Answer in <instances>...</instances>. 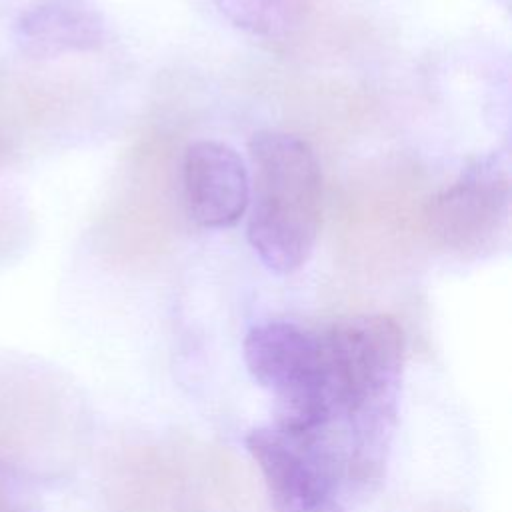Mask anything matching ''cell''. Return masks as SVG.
<instances>
[{
	"label": "cell",
	"instance_id": "277c9868",
	"mask_svg": "<svg viewBox=\"0 0 512 512\" xmlns=\"http://www.w3.org/2000/svg\"><path fill=\"white\" fill-rule=\"evenodd\" d=\"M508 156L492 152L476 158L426 210L430 234L456 252H480L490 246L508 218Z\"/></svg>",
	"mask_w": 512,
	"mask_h": 512
},
{
	"label": "cell",
	"instance_id": "ba28073f",
	"mask_svg": "<svg viewBox=\"0 0 512 512\" xmlns=\"http://www.w3.org/2000/svg\"><path fill=\"white\" fill-rule=\"evenodd\" d=\"M110 484L118 512H186L180 468L156 448L136 446L124 452Z\"/></svg>",
	"mask_w": 512,
	"mask_h": 512
},
{
	"label": "cell",
	"instance_id": "3957f363",
	"mask_svg": "<svg viewBox=\"0 0 512 512\" xmlns=\"http://www.w3.org/2000/svg\"><path fill=\"white\" fill-rule=\"evenodd\" d=\"M250 376L278 402L276 426L300 438H324L334 420L320 332L286 320L256 324L244 338Z\"/></svg>",
	"mask_w": 512,
	"mask_h": 512
},
{
	"label": "cell",
	"instance_id": "9c48e42d",
	"mask_svg": "<svg viewBox=\"0 0 512 512\" xmlns=\"http://www.w3.org/2000/svg\"><path fill=\"white\" fill-rule=\"evenodd\" d=\"M214 4L238 28L258 36L286 32L296 10V0H214Z\"/></svg>",
	"mask_w": 512,
	"mask_h": 512
},
{
	"label": "cell",
	"instance_id": "30bf717a",
	"mask_svg": "<svg viewBox=\"0 0 512 512\" xmlns=\"http://www.w3.org/2000/svg\"><path fill=\"white\" fill-rule=\"evenodd\" d=\"M0 512H38L18 474L0 462Z\"/></svg>",
	"mask_w": 512,
	"mask_h": 512
},
{
	"label": "cell",
	"instance_id": "52a82bcc",
	"mask_svg": "<svg viewBox=\"0 0 512 512\" xmlns=\"http://www.w3.org/2000/svg\"><path fill=\"white\" fill-rule=\"evenodd\" d=\"M16 34L28 54L48 58L100 48L106 22L82 0H46L20 14Z\"/></svg>",
	"mask_w": 512,
	"mask_h": 512
},
{
	"label": "cell",
	"instance_id": "7a4b0ae2",
	"mask_svg": "<svg viewBox=\"0 0 512 512\" xmlns=\"http://www.w3.org/2000/svg\"><path fill=\"white\" fill-rule=\"evenodd\" d=\"M248 156V242L268 270L296 272L308 262L320 232L322 174L316 154L294 134L260 130L248 142Z\"/></svg>",
	"mask_w": 512,
	"mask_h": 512
},
{
	"label": "cell",
	"instance_id": "8992f818",
	"mask_svg": "<svg viewBox=\"0 0 512 512\" xmlns=\"http://www.w3.org/2000/svg\"><path fill=\"white\" fill-rule=\"evenodd\" d=\"M182 182L188 216L198 226H234L248 208V168L240 154L224 142H192L184 154Z\"/></svg>",
	"mask_w": 512,
	"mask_h": 512
},
{
	"label": "cell",
	"instance_id": "5b68a950",
	"mask_svg": "<svg viewBox=\"0 0 512 512\" xmlns=\"http://www.w3.org/2000/svg\"><path fill=\"white\" fill-rule=\"evenodd\" d=\"M244 442L274 512H312L334 496V464L324 438L308 440L278 426H256Z\"/></svg>",
	"mask_w": 512,
	"mask_h": 512
},
{
	"label": "cell",
	"instance_id": "8fae6325",
	"mask_svg": "<svg viewBox=\"0 0 512 512\" xmlns=\"http://www.w3.org/2000/svg\"><path fill=\"white\" fill-rule=\"evenodd\" d=\"M312 512H346V510H344V506L336 500V496H332V498H328L326 502H322L318 508H314Z\"/></svg>",
	"mask_w": 512,
	"mask_h": 512
},
{
	"label": "cell",
	"instance_id": "6da1fadb",
	"mask_svg": "<svg viewBox=\"0 0 512 512\" xmlns=\"http://www.w3.org/2000/svg\"><path fill=\"white\" fill-rule=\"evenodd\" d=\"M334 418L348 426L344 468L356 482L382 478L398 412L406 338L386 314L342 318L320 332Z\"/></svg>",
	"mask_w": 512,
	"mask_h": 512
}]
</instances>
